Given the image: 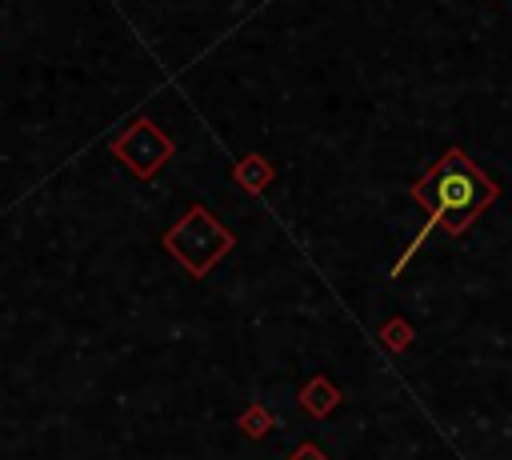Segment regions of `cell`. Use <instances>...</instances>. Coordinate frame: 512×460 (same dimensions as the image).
Masks as SVG:
<instances>
[{"mask_svg": "<svg viewBox=\"0 0 512 460\" xmlns=\"http://www.w3.org/2000/svg\"><path fill=\"white\" fill-rule=\"evenodd\" d=\"M416 200H428V204H432V220H428V228H420V236H416V244H420L436 224L460 228L464 216H472L480 204L492 200V184H488L480 172H472V168L452 152V156L428 176V184L416 188ZM416 244H412V252H416Z\"/></svg>", "mask_w": 512, "mask_h": 460, "instance_id": "6da1fadb", "label": "cell"}, {"mask_svg": "<svg viewBox=\"0 0 512 460\" xmlns=\"http://www.w3.org/2000/svg\"><path fill=\"white\" fill-rule=\"evenodd\" d=\"M232 244V236L204 212V208H192L168 236H164V248L188 268V272H208V264Z\"/></svg>", "mask_w": 512, "mask_h": 460, "instance_id": "7a4b0ae2", "label": "cell"}, {"mask_svg": "<svg viewBox=\"0 0 512 460\" xmlns=\"http://www.w3.org/2000/svg\"><path fill=\"white\" fill-rule=\"evenodd\" d=\"M112 152L136 172V176H152L168 156H172V144L160 136V128L152 120H136L120 140H112Z\"/></svg>", "mask_w": 512, "mask_h": 460, "instance_id": "3957f363", "label": "cell"}]
</instances>
